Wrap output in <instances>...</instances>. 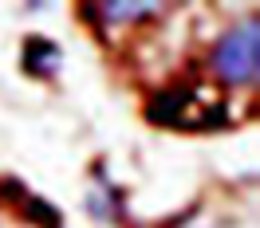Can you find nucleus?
<instances>
[{
  "instance_id": "obj_1",
  "label": "nucleus",
  "mask_w": 260,
  "mask_h": 228,
  "mask_svg": "<svg viewBox=\"0 0 260 228\" xmlns=\"http://www.w3.org/2000/svg\"><path fill=\"white\" fill-rule=\"evenodd\" d=\"M146 118L170 130H213L229 122V102L209 87L178 83V87L154 91V98L146 102Z\"/></svg>"
},
{
  "instance_id": "obj_3",
  "label": "nucleus",
  "mask_w": 260,
  "mask_h": 228,
  "mask_svg": "<svg viewBox=\"0 0 260 228\" xmlns=\"http://www.w3.org/2000/svg\"><path fill=\"white\" fill-rule=\"evenodd\" d=\"M87 212L95 216V220H103V224H114V220H122L126 216V209H122V189L114 185V181H107V173L99 169L95 173V185L87 189Z\"/></svg>"
},
{
  "instance_id": "obj_4",
  "label": "nucleus",
  "mask_w": 260,
  "mask_h": 228,
  "mask_svg": "<svg viewBox=\"0 0 260 228\" xmlns=\"http://www.w3.org/2000/svg\"><path fill=\"white\" fill-rule=\"evenodd\" d=\"M20 55H24V71L36 75V79H51L63 67V51H59V44H51L48 35H28Z\"/></svg>"
},
{
  "instance_id": "obj_5",
  "label": "nucleus",
  "mask_w": 260,
  "mask_h": 228,
  "mask_svg": "<svg viewBox=\"0 0 260 228\" xmlns=\"http://www.w3.org/2000/svg\"><path fill=\"white\" fill-rule=\"evenodd\" d=\"M91 12H95V16H103L111 28H118V24H138V20L162 16L166 4H130V0H122V4H95Z\"/></svg>"
},
{
  "instance_id": "obj_2",
  "label": "nucleus",
  "mask_w": 260,
  "mask_h": 228,
  "mask_svg": "<svg viewBox=\"0 0 260 228\" xmlns=\"http://www.w3.org/2000/svg\"><path fill=\"white\" fill-rule=\"evenodd\" d=\"M209 71L225 87H256L260 79V24H233L209 51Z\"/></svg>"
}]
</instances>
